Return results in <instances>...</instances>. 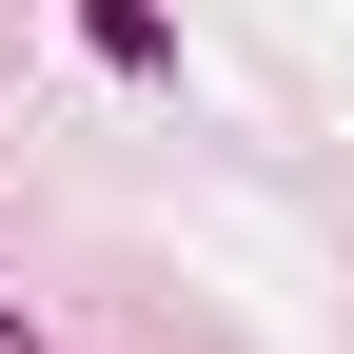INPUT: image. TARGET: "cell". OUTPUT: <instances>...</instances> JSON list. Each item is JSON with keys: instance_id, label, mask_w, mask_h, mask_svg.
Masks as SVG:
<instances>
[{"instance_id": "cell-1", "label": "cell", "mask_w": 354, "mask_h": 354, "mask_svg": "<svg viewBox=\"0 0 354 354\" xmlns=\"http://www.w3.org/2000/svg\"><path fill=\"white\" fill-rule=\"evenodd\" d=\"M79 39H99L118 79H177V20H158V0H79Z\"/></svg>"}, {"instance_id": "cell-2", "label": "cell", "mask_w": 354, "mask_h": 354, "mask_svg": "<svg viewBox=\"0 0 354 354\" xmlns=\"http://www.w3.org/2000/svg\"><path fill=\"white\" fill-rule=\"evenodd\" d=\"M0 354H39V335H20V315H0Z\"/></svg>"}]
</instances>
